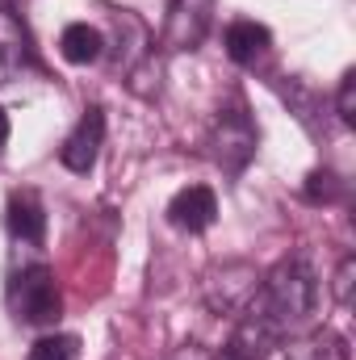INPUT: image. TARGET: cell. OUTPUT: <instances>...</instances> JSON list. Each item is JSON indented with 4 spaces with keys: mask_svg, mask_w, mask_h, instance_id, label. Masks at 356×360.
<instances>
[{
    "mask_svg": "<svg viewBox=\"0 0 356 360\" xmlns=\"http://www.w3.org/2000/svg\"><path fill=\"white\" fill-rule=\"evenodd\" d=\"M314 306H319V281L314 269L302 260V256H289L281 260L272 272L260 276L252 302L239 310V327L231 335V348L227 356L235 360H265L281 340H293L310 327L314 319Z\"/></svg>",
    "mask_w": 356,
    "mask_h": 360,
    "instance_id": "obj_1",
    "label": "cell"
},
{
    "mask_svg": "<svg viewBox=\"0 0 356 360\" xmlns=\"http://www.w3.org/2000/svg\"><path fill=\"white\" fill-rule=\"evenodd\" d=\"M8 310L17 323L25 327H55L59 314H63V293H59V281L46 264H30V269L13 272L8 276Z\"/></svg>",
    "mask_w": 356,
    "mask_h": 360,
    "instance_id": "obj_2",
    "label": "cell"
},
{
    "mask_svg": "<svg viewBox=\"0 0 356 360\" xmlns=\"http://www.w3.org/2000/svg\"><path fill=\"white\" fill-rule=\"evenodd\" d=\"M256 126H252V117H248V105L235 96V105L231 109H222L218 117H214V130H210V139H205V147H210V160L222 168V172H243L248 168V160L256 155Z\"/></svg>",
    "mask_w": 356,
    "mask_h": 360,
    "instance_id": "obj_3",
    "label": "cell"
},
{
    "mask_svg": "<svg viewBox=\"0 0 356 360\" xmlns=\"http://www.w3.org/2000/svg\"><path fill=\"white\" fill-rule=\"evenodd\" d=\"M256 285H260V272L252 269L248 260H227V264L205 272L201 293H205V306L214 314H235V310H243L252 302Z\"/></svg>",
    "mask_w": 356,
    "mask_h": 360,
    "instance_id": "obj_4",
    "label": "cell"
},
{
    "mask_svg": "<svg viewBox=\"0 0 356 360\" xmlns=\"http://www.w3.org/2000/svg\"><path fill=\"white\" fill-rule=\"evenodd\" d=\"M214 0H172L164 21V46L168 51H197L210 34Z\"/></svg>",
    "mask_w": 356,
    "mask_h": 360,
    "instance_id": "obj_5",
    "label": "cell"
},
{
    "mask_svg": "<svg viewBox=\"0 0 356 360\" xmlns=\"http://www.w3.org/2000/svg\"><path fill=\"white\" fill-rule=\"evenodd\" d=\"M101 143H105V113L89 105L84 109V117L76 122V130L63 139V147H59V164L68 168V172H92L96 168V155H101Z\"/></svg>",
    "mask_w": 356,
    "mask_h": 360,
    "instance_id": "obj_6",
    "label": "cell"
},
{
    "mask_svg": "<svg viewBox=\"0 0 356 360\" xmlns=\"http://www.w3.org/2000/svg\"><path fill=\"white\" fill-rule=\"evenodd\" d=\"M214 218H218V197H214V188H205V184H189V188H180L177 197L168 201V222H172L177 231L201 235V231L214 226Z\"/></svg>",
    "mask_w": 356,
    "mask_h": 360,
    "instance_id": "obj_7",
    "label": "cell"
},
{
    "mask_svg": "<svg viewBox=\"0 0 356 360\" xmlns=\"http://www.w3.org/2000/svg\"><path fill=\"white\" fill-rule=\"evenodd\" d=\"M8 235L21 243V248H38L46 239V210L38 201V193H13L8 197Z\"/></svg>",
    "mask_w": 356,
    "mask_h": 360,
    "instance_id": "obj_8",
    "label": "cell"
},
{
    "mask_svg": "<svg viewBox=\"0 0 356 360\" xmlns=\"http://www.w3.org/2000/svg\"><path fill=\"white\" fill-rule=\"evenodd\" d=\"M268 46H272V34L260 21H231L227 25V55L239 68H256L268 55Z\"/></svg>",
    "mask_w": 356,
    "mask_h": 360,
    "instance_id": "obj_9",
    "label": "cell"
},
{
    "mask_svg": "<svg viewBox=\"0 0 356 360\" xmlns=\"http://www.w3.org/2000/svg\"><path fill=\"white\" fill-rule=\"evenodd\" d=\"M0 63L4 68H34V38L25 30V21L13 8H0Z\"/></svg>",
    "mask_w": 356,
    "mask_h": 360,
    "instance_id": "obj_10",
    "label": "cell"
},
{
    "mask_svg": "<svg viewBox=\"0 0 356 360\" xmlns=\"http://www.w3.org/2000/svg\"><path fill=\"white\" fill-rule=\"evenodd\" d=\"M59 55L68 63H76V68H89V63H96L105 55V38H101V30L89 25V21H72L63 30V38H59Z\"/></svg>",
    "mask_w": 356,
    "mask_h": 360,
    "instance_id": "obj_11",
    "label": "cell"
},
{
    "mask_svg": "<svg viewBox=\"0 0 356 360\" xmlns=\"http://www.w3.org/2000/svg\"><path fill=\"white\" fill-rule=\"evenodd\" d=\"M25 360H80V340L68 335V331H55V335H42Z\"/></svg>",
    "mask_w": 356,
    "mask_h": 360,
    "instance_id": "obj_12",
    "label": "cell"
},
{
    "mask_svg": "<svg viewBox=\"0 0 356 360\" xmlns=\"http://www.w3.org/2000/svg\"><path fill=\"white\" fill-rule=\"evenodd\" d=\"M113 21H117L122 30H130L139 42H147V34H143V21H139L130 8H113ZM139 63H151V51H147V46H130V68H126V76H134V72H139Z\"/></svg>",
    "mask_w": 356,
    "mask_h": 360,
    "instance_id": "obj_13",
    "label": "cell"
},
{
    "mask_svg": "<svg viewBox=\"0 0 356 360\" xmlns=\"http://www.w3.org/2000/svg\"><path fill=\"white\" fill-rule=\"evenodd\" d=\"M336 109H340V122H344V126L356 122V72H344L340 92H336Z\"/></svg>",
    "mask_w": 356,
    "mask_h": 360,
    "instance_id": "obj_14",
    "label": "cell"
},
{
    "mask_svg": "<svg viewBox=\"0 0 356 360\" xmlns=\"http://www.w3.org/2000/svg\"><path fill=\"white\" fill-rule=\"evenodd\" d=\"M352 276H356V260L352 256H344V260H340V272H336V281H331V289H336V306H344V310H348V302H352Z\"/></svg>",
    "mask_w": 356,
    "mask_h": 360,
    "instance_id": "obj_15",
    "label": "cell"
},
{
    "mask_svg": "<svg viewBox=\"0 0 356 360\" xmlns=\"http://www.w3.org/2000/svg\"><path fill=\"white\" fill-rule=\"evenodd\" d=\"M168 360H214V356H210L201 344H184V348H177V352H172Z\"/></svg>",
    "mask_w": 356,
    "mask_h": 360,
    "instance_id": "obj_16",
    "label": "cell"
},
{
    "mask_svg": "<svg viewBox=\"0 0 356 360\" xmlns=\"http://www.w3.org/2000/svg\"><path fill=\"white\" fill-rule=\"evenodd\" d=\"M4 143H8V113L0 109V147H4Z\"/></svg>",
    "mask_w": 356,
    "mask_h": 360,
    "instance_id": "obj_17",
    "label": "cell"
},
{
    "mask_svg": "<svg viewBox=\"0 0 356 360\" xmlns=\"http://www.w3.org/2000/svg\"><path fill=\"white\" fill-rule=\"evenodd\" d=\"M214 360H235V356H227V352H222V356H214Z\"/></svg>",
    "mask_w": 356,
    "mask_h": 360,
    "instance_id": "obj_18",
    "label": "cell"
}]
</instances>
